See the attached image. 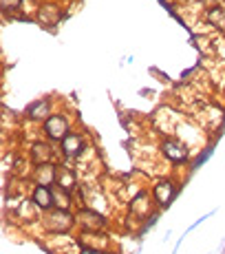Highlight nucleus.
<instances>
[{
	"label": "nucleus",
	"mask_w": 225,
	"mask_h": 254,
	"mask_svg": "<svg viewBox=\"0 0 225 254\" xmlns=\"http://www.w3.org/2000/svg\"><path fill=\"white\" fill-rule=\"evenodd\" d=\"M157 150L161 159L168 162L170 166H190V162H192V148L177 135H161Z\"/></svg>",
	"instance_id": "obj_1"
},
{
	"label": "nucleus",
	"mask_w": 225,
	"mask_h": 254,
	"mask_svg": "<svg viewBox=\"0 0 225 254\" xmlns=\"http://www.w3.org/2000/svg\"><path fill=\"white\" fill-rule=\"evenodd\" d=\"M38 223H40L42 230L49 234H68L77 226L75 212H71V210H60V208H53V210H49V212H45Z\"/></svg>",
	"instance_id": "obj_2"
},
{
	"label": "nucleus",
	"mask_w": 225,
	"mask_h": 254,
	"mask_svg": "<svg viewBox=\"0 0 225 254\" xmlns=\"http://www.w3.org/2000/svg\"><path fill=\"white\" fill-rule=\"evenodd\" d=\"M181 182L174 177H159L157 182H153L150 186V194H153V201L157 210H168L174 203V199L179 197Z\"/></svg>",
	"instance_id": "obj_3"
},
{
	"label": "nucleus",
	"mask_w": 225,
	"mask_h": 254,
	"mask_svg": "<svg viewBox=\"0 0 225 254\" xmlns=\"http://www.w3.org/2000/svg\"><path fill=\"white\" fill-rule=\"evenodd\" d=\"M57 148H60V155L64 157V162L75 164V162H80V159L84 157V153L89 150V141H86L84 133L71 128L64 135V139L57 144Z\"/></svg>",
	"instance_id": "obj_4"
},
{
	"label": "nucleus",
	"mask_w": 225,
	"mask_h": 254,
	"mask_svg": "<svg viewBox=\"0 0 225 254\" xmlns=\"http://www.w3.org/2000/svg\"><path fill=\"white\" fill-rule=\"evenodd\" d=\"M75 223L80 228V232H104L111 226L109 217L104 212L89 206H82L75 210Z\"/></svg>",
	"instance_id": "obj_5"
},
{
	"label": "nucleus",
	"mask_w": 225,
	"mask_h": 254,
	"mask_svg": "<svg viewBox=\"0 0 225 254\" xmlns=\"http://www.w3.org/2000/svg\"><path fill=\"white\" fill-rule=\"evenodd\" d=\"M155 212H157V206H155L153 194H150L148 190H141L128 203V221L137 223L139 228L144 226V223L148 221V217H153Z\"/></svg>",
	"instance_id": "obj_6"
},
{
	"label": "nucleus",
	"mask_w": 225,
	"mask_h": 254,
	"mask_svg": "<svg viewBox=\"0 0 225 254\" xmlns=\"http://www.w3.org/2000/svg\"><path fill=\"white\" fill-rule=\"evenodd\" d=\"M40 128H42V135H45V139L53 141V144H60V141L64 139V135L71 130V120H68L66 113H62V111H56L53 115H49V120L40 126Z\"/></svg>",
	"instance_id": "obj_7"
},
{
	"label": "nucleus",
	"mask_w": 225,
	"mask_h": 254,
	"mask_svg": "<svg viewBox=\"0 0 225 254\" xmlns=\"http://www.w3.org/2000/svg\"><path fill=\"white\" fill-rule=\"evenodd\" d=\"M62 18H64L62 4H57L56 0H42L33 20L40 24V27H45V29H56L57 24L62 22Z\"/></svg>",
	"instance_id": "obj_8"
},
{
	"label": "nucleus",
	"mask_w": 225,
	"mask_h": 254,
	"mask_svg": "<svg viewBox=\"0 0 225 254\" xmlns=\"http://www.w3.org/2000/svg\"><path fill=\"white\" fill-rule=\"evenodd\" d=\"M60 155V150L53 148V141L49 139H36L27 150V157L31 166H40V164H53Z\"/></svg>",
	"instance_id": "obj_9"
},
{
	"label": "nucleus",
	"mask_w": 225,
	"mask_h": 254,
	"mask_svg": "<svg viewBox=\"0 0 225 254\" xmlns=\"http://www.w3.org/2000/svg\"><path fill=\"white\" fill-rule=\"evenodd\" d=\"M53 100L51 97H40V100H33L31 104L24 109V120L31 122V124H45L49 120V115H53Z\"/></svg>",
	"instance_id": "obj_10"
},
{
	"label": "nucleus",
	"mask_w": 225,
	"mask_h": 254,
	"mask_svg": "<svg viewBox=\"0 0 225 254\" xmlns=\"http://www.w3.org/2000/svg\"><path fill=\"white\" fill-rule=\"evenodd\" d=\"M56 186H60V188H64L68 190V192H73L75 194L77 190L82 188V184H80V173H77V168L75 166H71L68 162H57V182Z\"/></svg>",
	"instance_id": "obj_11"
},
{
	"label": "nucleus",
	"mask_w": 225,
	"mask_h": 254,
	"mask_svg": "<svg viewBox=\"0 0 225 254\" xmlns=\"http://www.w3.org/2000/svg\"><path fill=\"white\" fill-rule=\"evenodd\" d=\"M29 179L33 182V186H56V182H57V162L33 166L31 173H29Z\"/></svg>",
	"instance_id": "obj_12"
},
{
	"label": "nucleus",
	"mask_w": 225,
	"mask_h": 254,
	"mask_svg": "<svg viewBox=\"0 0 225 254\" xmlns=\"http://www.w3.org/2000/svg\"><path fill=\"white\" fill-rule=\"evenodd\" d=\"M29 199H31L33 206L40 210L42 214L56 208V201H53V186H33Z\"/></svg>",
	"instance_id": "obj_13"
},
{
	"label": "nucleus",
	"mask_w": 225,
	"mask_h": 254,
	"mask_svg": "<svg viewBox=\"0 0 225 254\" xmlns=\"http://www.w3.org/2000/svg\"><path fill=\"white\" fill-rule=\"evenodd\" d=\"M75 243L80 248H93V250H102V252L111 250V239L104 232H80Z\"/></svg>",
	"instance_id": "obj_14"
},
{
	"label": "nucleus",
	"mask_w": 225,
	"mask_h": 254,
	"mask_svg": "<svg viewBox=\"0 0 225 254\" xmlns=\"http://www.w3.org/2000/svg\"><path fill=\"white\" fill-rule=\"evenodd\" d=\"M203 20L208 27H212L214 31H219L221 36H225V7H221V4L208 7L203 11Z\"/></svg>",
	"instance_id": "obj_15"
},
{
	"label": "nucleus",
	"mask_w": 225,
	"mask_h": 254,
	"mask_svg": "<svg viewBox=\"0 0 225 254\" xmlns=\"http://www.w3.org/2000/svg\"><path fill=\"white\" fill-rule=\"evenodd\" d=\"M53 201H56V208H60V210H71L73 212V208H77L75 194L60 188V186H53Z\"/></svg>",
	"instance_id": "obj_16"
},
{
	"label": "nucleus",
	"mask_w": 225,
	"mask_h": 254,
	"mask_svg": "<svg viewBox=\"0 0 225 254\" xmlns=\"http://www.w3.org/2000/svg\"><path fill=\"white\" fill-rule=\"evenodd\" d=\"M212 153H214V148H212V146H203V148L197 153V157H194L192 162H190V170H199V168H201V166H203L205 162H208L210 157H212Z\"/></svg>",
	"instance_id": "obj_17"
},
{
	"label": "nucleus",
	"mask_w": 225,
	"mask_h": 254,
	"mask_svg": "<svg viewBox=\"0 0 225 254\" xmlns=\"http://www.w3.org/2000/svg\"><path fill=\"white\" fill-rule=\"evenodd\" d=\"M24 0H0V9L4 16H13V13H22Z\"/></svg>",
	"instance_id": "obj_18"
},
{
	"label": "nucleus",
	"mask_w": 225,
	"mask_h": 254,
	"mask_svg": "<svg viewBox=\"0 0 225 254\" xmlns=\"http://www.w3.org/2000/svg\"><path fill=\"white\" fill-rule=\"evenodd\" d=\"M77 254H109L102 250H93V248H77Z\"/></svg>",
	"instance_id": "obj_19"
},
{
	"label": "nucleus",
	"mask_w": 225,
	"mask_h": 254,
	"mask_svg": "<svg viewBox=\"0 0 225 254\" xmlns=\"http://www.w3.org/2000/svg\"><path fill=\"white\" fill-rule=\"evenodd\" d=\"M223 91H225V80H223Z\"/></svg>",
	"instance_id": "obj_20"
}]
</instances>
